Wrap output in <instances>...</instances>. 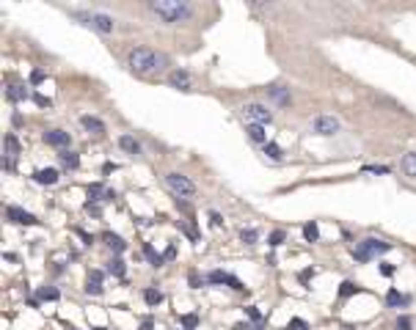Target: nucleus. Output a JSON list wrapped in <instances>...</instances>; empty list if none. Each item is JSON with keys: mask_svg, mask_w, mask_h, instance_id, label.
<instances>
[{"mask_svg": "<svg viewBox=\"0 0 416 330\" xmlns=\"http://www.w3.org/2000/svg\"><path fill=\"white\" fill-rule=\"evenodd\" d=\"M127 66L138 77H157L171 66V61H168V55L152 50V47H132L127 52Z\"/></svg>", "mask_w": 416, "mask_h": 330, "instance_id": "nucleus-1", "label": "nucleus"}, {"mask_svg": "<svg viewBox=\"0 0 416 330\" xmlns=\"http://www.w3.org/2000/svg\"><path fill=\"white\" fill-rule=\"evenodd\" d=\"M149 11H155L163 22H171V25H185L196 17L193 6L179 3V0H155V3H149Z\"/></svg>", "mask_w": 416, "mask_h": 330, "instance_id": "nucleus-2", "label": "nucleus"}, {"mask_svg": "<svg viewBox=\"0 0 416 330\" xmlns=\"http://www.w3.org/2000/svg\"><path fill=\"white\" fill-rule=\"evenodd\" d=\"M386 251H391V242L370 237V239H361V242L353 248V259L356 262H370V259L380 256V253H386Z\"/></svg>", "mask_w": 416, "mask_h": 330, "instance_id": "nucleus-3", "label": "nucleus"}, {"mask_svg": "<svg viewBox=\"0 0 416 330\" xmlns=\"http://www.w3.org/2000/svg\"><path fill=\"white\" fill-rule=\"evenodd\" d=\"M72 17L78 22H83V25L94 28V31H99V33H110L116 28V22L110 20L108 14H97V11H72Z\"/></svg>", "mask_w": 416, "mask_h": 330, "instance_id": "nucleus-4", "label": "nucleus"}, {"mask_svg": "<svg viewBox=\"0 0 416 330\" xmlns=\"http://www.w3.org/2000/svg\"><path fill=\"white\" fill-rule=\"evenodd\" d=\"M166 187L177 196V201H187L196 196V185L182 174H166Z\"/></svg>", "mask_w": 416, "mask_h": 330, "instance_id": "nucleus-5", "label": "nucleus"}, {"mask_svg": "<svg viewBox=\"0 0 416 330\" xmlns=\"http://www.w3.org/2000/svg\"><path fill=\"white\" fill-rule=\"evenodd\" d=\"M240 116H243L248 124H259V127L270 124V119H273V113L265 108V105H259V102H245L243 108H240Z\"/></svg>", "mask_w": 416, "mask_h": 330, "instance_id": "nucleus-6", "label": "nucleus"}, {"mask_svg": "<svg viewBox=\"0 0 416 330\" xmlns=\"http://www.w3.org/2000/svg\"><path fill=\"white\" fill-rule=\"evenodd\" d=\"M339 129H342V124L333 119V116H314V121H312L314 135H336Z\"/></svg>", "mask_w": 416, "mask_h": 330, "instance_id": "nucleus-7", "label": "nucleus"}, {"mask_svg": "<svg viewBox=\"0 0 416 330\" xmlns=\"http://www.w3.org/2000/svg\"><path fill=\"white\" fill-rule=\"evenodd\" d=\"M166 80H168V86L177 88V91H190V88H193V77H190V72H187V69H182V66L171 69Z\"/></svg>", "mask_w": 416, "mask_h": 330, "instance_id": "nucleus-8", "label": "nucleus"}, {"mask_svg": "<svg viewBox=\"0 0 416 330\" xmlns=\"http://www.w3.org/2000/svg\"><path fill=\"white\" fill-rule=\"evenodd\" d=\"M207 284H226V286L237 289V292H245V284H243V281L234 278V275H229V273H224V270H215V273H210V275H207Z\"/></svg>", "mask_w": 416, "mask_h": 330, "instance_id": "nucleus-9", "label": "nucleus"}, {"mask_svg": "<svg viewBox=\"0 0 416 330\" xmlns=\"http://www.w3.org/2000/svg\"><path fill=\"white\" fill-rule=\"evenodd\" d=\"M6 217H9L11 223H20V226H33V223H39L36 215L25 212L22 206H6Z\"/></svg>", "mask_w": 416, "mask_h": 330, "instance_id": "nucleus-10", "label": "nucleus"}, {"mask_svg": "<svg viewBox=\"0 0 416 330\" xmlns=\"http://www.w3.org/2000/svg\"><path fill=\"white\" fill-rule=\"evenodd\" d=\"M44 140L50 146H55V149H69V143H72V135L69 132H63V129H47L44 132Z\"/></svg>", "mask_w": 416, "mask_h": 330, "instance_id": "nucleus-11", "label": "nucleus"}, {"mask_svg": "<svg viewBox=\"0 0 416 330\" xmlns=\"http://www.w3.org/2000/svg\"><path fill=\"white\" fill-rule=\"evenodd\" d=\"M105 289V273L102 270H89L86 275V294H102Z\"/></svg>", "mask_w": 416, "mask_h": 330, "instance_id": "nucleus-12", "label": "nucleus"}, {"mask_svg": "<svg viewBox=\"0 0 416 330\" xmlns=\"http://www.w3.org/2000/svg\"><path fill=\"white\" fill-rule=\"evenodd\" d=\"M267 97H270V102H276L279 108H290V105H292V97H290V91H287L284 86L267 88Z\"/></svg>", "mask_w": 416, "mask_h": 330, "instance_id": "nucleus-13", "label": "nucleus"}, {"mask_svg": "<svg viewBox=\"0 0 416 330\" xmlns=\"http://www.w3.org/2000/svg\"><path fill=\"white\" fill-rule=\"evenodd\" d=\"M33 179H36L39 185L50 187V185H58V179H61V174H58L55 168H42V171H33Z\"/></svg>", "mask_w": 416, "mask_h": 330, "instance_id": "nucleus-14", "label": "nucleus"}, {"mask_svg": "<svg viewBox=\"0 0 416 330\" xmlns=\"http://www.w3.org/2000/svg\"><path fill=\"white\" fill-rule=\"evenodd\" d=\"M102 242L108 245L113 253H124V251H127L124 237H119V234H113V231H105V234H102Z\"/></svg>", "mask_w": 416, "mask_h": 330, "instance_id": "nucleus-15", "label": "nucleus"}, {"mask_svg": "<svg viewBox=\"0 0 416 330\" xmlns=\"http://www.w3.org/2000/svg\"><path fill=\"white\" fill-rule=\"evenodd\" d=\"M386 303H389V308H405V305H411V294H400L397 289H389Z\"/></svg>", "mask_w": 416, "mask_h": 330, "instance_id": "nucleus-16", "label": "nucleus"}, {"mask_svg": "<svg viewBox=\"0 0 416 330\" xmlns=\"http://www.w3.org/2000/svg\"><path fill=\"white\" fill-rule=\"evenodd\" d=\"M17 151H20V140H17V135H14V132H6V135H3V157L14 160Z\"/></svg>", "mask_w": 416, "mask_h": 330, "instance_id": "nucleus-17", "label": "nucleus"}, {"mask_svg": "<svg viewBox=\"0 0 416 330\" xmlns=\"http://www.w3.org/2000/svg\"><path fill=\"white\" fill-rule=\"evenodd\" d=\"M80 124H83L89 132H94V135H105V124L99 119H94V116H80Z\"/></svg>", "mask_w": 416, "mask_h": 330, "instance_id": "nucleus-18", "label": "nucleus"}, {"mask_svg": "<svg viewBox=\"0 0 416 330\" xmlns=\"http://www.w3.org/2000/svg\"><path fill=\"white\" fill-rule=\"evenodd\" d=\"M245 132H248V140L265 146V127H259V124H248V127H245Z\"/></svg>", "mask_w": 416, "mask_h": 330, "instance_id": "nucleus-19", "label": "nucleus"}, {"mask_svg": "<svg viewBox=\"0 0 416 330\" xmlns=\"http://www.w3.org/2000/svg\"><path fill=\"white\" fill-rule=\"evenodd\" d=\"M61 162H63V168H69V171H75V168H80V154H75V151H69V149H63L61 154Z\"/></svg>", "mask_w": 416, "mask_h": 330, "instance_id": "nucleus-20", "label": "nucleus"}, {"mask_svg": "<svg viewBox=\"0 0 416 330\" xmlns=\"http://www.w3.org/2000/svg\"><path fill=\"white\" fill-rule=\"evenodd\" d=\"M119 146H121L124 151H130V154H141V143L132 138V135H121V138H119Z\"/></svg>", "mask_w": 416, "mask_h": 330, "instance_id": "nucleus-21", "label": "nucleus"}, {"mask_svg": "<svg viewBox=\"0 0 416 330\" xmlns=\"http://www.w3.org/2000/svg\"><path fill=\"white\" fill-rule=\"evenodd\" d=\"M262 149H265V157H267L270 162H281V160H284V151H281L279 143H265Z\"/></svg>", "mask_w": 416, "mask_h": 330, "instance_id": "nucleus-22", "label": "nucleus"}, {"mask_svg": "<svg viewBox=\"0 0 416 330\" xmlns=\"http://www.w3.org/2000/svg\"><path fill=\"white\" fill-rule=\"evenodd\" d=\"M105 270H108L110 275H116V278L124 281V273H127V270H124V262H121V259H110V262L105 264Z\"/></svg>", "mask_w": 416, "mask_h": 330, "instance_id": "nucleus-23", "label": "nucleus"}, {"mask_svg": "<svg viewBox=\"0 0 416 330\" xmlns=\"http://www.w3.org/2000/svg\"><path fill=\"white\" fill-rule=\"evenodd\" d=\"M400 165H402V174L405 176H416V151H408Z\"/></svg>", "mask_w": 416, "mask_h": 330, "instance_id": "nucleus-24", "label": "nucleus"}, {"mask_svg": "<svg viewBox=\"0 0 416 330\" xmlns=\"http://www.w3.org/2000/svg\"><path fill=\"white\" fill-rule=\"evenodd\" d=\"M6 97H9L11 102H22V99H28L31 94H28L22 86H9V88H6Z\"/></svg>", "mask_w": 416, "mask_h": 330, "instance_id": "nucleus-25", "label": "nucleus"}, {"mask_svg": "<svg viewBox=\"0 0 416 330\" xmlns=\"http://www.w3.org/2000/svg\"><path fill=\"white\" fill-rule=\"evenodd\" d=\"M144 256L152 262V267H163V262H166V259H163L160 253H157V251H155V248H152L149 242H144Z\"/></svg>", "mask_w": 416, "mask_h": 330, "instance_id": "nucleus-26", "label": "nucleus"}, {"mask_svg": "<svg viewBox=\"0 0 416 330\" xmlns=\"http://www.w3.org/2000/svg\"><path fill=\"white\" fill-rule=\"evenodd\" d=\"M61 297V292H58L55 286H42L36 289V300H58Z\"/></svg>", "mask_w": 416, "mask_h": 330, "instance_id": "nucleus-27", "label": "nucleus"}, {"mask_svg": "<svg viewBox=\"0 0 416 330\" xmlns=\"http://www.w3.org/2000/svg\"><path fill=\"white\" fill-rule=\"evenodd\" d=\"M303 237H306V242H317L320 228H317V223H314V220H309L306 226H303Z\"/></svg>", "mask_w": 416, "mask_h": 330, "instance_id": "nucleus-28", "label": "nucleus"}, {"mask_svg": "<svg viewBox=\"0 0 416 330\" xmlns=\"http://www.w3.org/2000/svg\"><path fill=\"white\" fill-rule=\"evenodd\" d=\"M105 193V187H102V182H91L89 187H86V196H89V201H97L99 196Z\"/></svg>", "mask_w": 416, "mask_h": 330, "instance_id": "nucleus-29", "label": "nucleus"}, {"mask_svg": "<svg viewBox=\"0 0 416 330\" xmlns=\"http://www.w3.org/2000/svg\"><path fill=\"white\" fill-rule=\"evenodd\" d=\"M179 228H182V231H185V237H190L193 242H198V237H201V234H198V228L193 226V223H187V220H179Z\"/></svg>", "mask_w": 416, "mask_h": 330, "instance_id": "nucleus-30", "label": "nucleus"}, {"mask_svg": "<svg viewBox=\"0 0 416 330\" xmlns=\"http://www.w3.org/2000/svg\"><path fill=\"white\" fill-rule=\"evenodd\" d=\"M144 300L149 305H160L163 303V292H157V289H144Z\"/></svg>", "mask_w": 416, "mask_h": 330, "instance_id": "nucleus-31", "label": "nucleus"}, {"mask_svg": "<svg viewBox=\"0 0 416 330\" xmlns=\"http://www.w3.org/2000/svg\"><path fill=\"white\" fill-rule=\"evenodd\" d=\"M240 239H243L245 245H254L256 239H259V234H256V228H240Z\"/></svg>", "mask_w": 416, "mask_h": 330, "instance_id": "nucleus-32", "label": "nucleus"}, {"mask_svg": "<svg viewBox=\"0 0 416 330\" xmlns=\"http://www.w3.org/2000/svg\"><path fill=\"white\" fill-rule=\"evenodd\" d=\"M356 292H361V289L356 286L353 281H344V284L339 286V297H350V294H356Z\"/></svg>", "mask_w": 416, "mask_h": 330, "instance_id": "nucleus-33", "label": "nucleus"}, {"mask_svg": "<svg viewBox=\"0 0 416 330\" xmlns=\"http://www.w3.org/2000/svg\"><path fill=\"white\" fill-rule=\"evenodd\" d=\"M245 316H248V319H254L256 325L262 322V311L256 308V305H245Z\"/></svg>", "mask_w": 416, "mask_h": 330, "instance_id": "nucleus-34", "label": "nucleus"}, {"mask_svg": "<svg viewBox=\"0 0 416 330\" xmlns=\"http://www.w3.org/2000/svg\"><path fill=\"white\" fill-rule=\"evenodd\" d=\"M364 174H391L389 165H364Z\"/></svg>", "mask_w": 416, "mask_h": 330, "instance_id": "nucleus-35", "label": "nucleus"}, {"mask_svg": "<svg viewBox=\"0 0 416 330\" xmlns=\"http://www.w3.org/2000/svg\"><path fill=\"white\" fill-rule=\"evenodd\" d=\"M196 325H198V316H196V314H185V316H182V327H185V330H193Z\"/></svg>", "mask_w": 416, "mask_h": 330, "instance_id": "nucleus-36", "label": "nucleus"}, {"mask_svg": "<svg viewBox=\"0 0 416 330\" xmlns=\"http://www.w3.org/2000/svg\"><path fill=\"white\" fill-rule=\"evenodd\" d=\"M187 284H190L193 289H198V286H204V284H207V278H201L198 273H190V275H187Z\"/></svg>", "mask_w": 416, "mask_h": 330, "instance_id": "nucleus-37", "label": "nucleus"}, {"mask_svg": "<svg viewBox=\"0 0 416 330\" xmlns=\"http://www.w3.org/2000/svg\"><path fill=\"white\" fill-rule=\"evenodd\" d=\"M86 212L94 215V217H102V206H99L97 201H86Z\"/></svg>", "mask_w": 416, "mask_h": 330, "instance_id": "nucleus-38", "label": "nucleus"}, {"mask_svg": "<svg viewBox=\"0 0 416 330\" xmlns=\"http://www.w3.org/2000/svg\"><path fill=\"white\" fill-rule=\"evenodd\" d=\"M284 239H287V234H284V231H273V234H270V242H267V245H270V248H279L281 242H284Z\"/></svg>", "mask_w": 416, "mask_h": 330, "instance_id": "nucleus-39", "label": "nucleus"}, {"mask_svg": "<svg viewBox=\"0 0 416 330\" xmlns=\"http://www.w3.org/2000/svg\"><path fill=\"white\" fill-rule=\"evenodd\" d=\"M397 330H411V316H405V314H402V316H397V325H394Z\"/></svg>", "mask_w": 416, "mask_h": 330, "instance_id": "nucleus-40", "label": "nucleus"}, {"mask_svg": "<svg viewBox=\"0 0 416 330\" xmlns=\"http://www.w3.org/2000/svg\"><path fill=\"white\" fill-rule=\"evenodd\" d=\"M290 330H309V322H303V319H298V316H295V319L290 322Z\"/></svg>", "mask_w": 416, "mask_h": 330, "instance_id": "nucleus-41", "label": "nucleus"}, {"mask_svg": "<svg viewBox=\"0 0 416 330\" xmlns=\"http://www.w3.org/2000/svg\"><path fill=\"white\" fill-rule=\"evenodd\" d=\"M42 80H44V72H42V69H33V72H31V86H39Z\"/></svg>", "mask_w": 416, "mask_h": 330, "instance_id": "nucleus-42", "label": "nucleus"}, {"mask_svg": "<svg viewBox=\"0 0 416 330\" xmlns=\"http://www.w3.org/2000/svg\"><path fill=\"white\" fill-rule=\"evenodd\" d=\"M33 102H36V105H42V108H50V99H47V97H42V94H33Z\"/></svg>", "mask_w": 416, "mask_h": 330, "instance_id": "nucleus-43", "label": "nucleus"}, {"mask_svg": "<svg viewBox=\"0 0 416 330\" xmlns=\"http://www.w3.org/2000/svg\"><path fill=\"white\" fill-rule=\"evenodd\" d=\"M210 223H215V226H224V217H221V212H213V209H210Z\"/></svg>", "mask_w": 416, "mask_h": 330, "instance_id": "nucleus-44", "label": "nucleus"}, {"mask_svg": "<svg viewBox=\"0 0 416 330\" xmlns=\"http://www.w3.org/2000/svg\"><path fill=\"white\" fill-rule=\"evenodd\" d=\"M3 168H6V174L17 171V160H9V157H3Z\"/></svg>", "mask_w": 416, "mask_h": 330, "instance_id": "nucleus-45", "label": "nucleus"}, {"mask_svg": "<svg viewBox=\"0 0 416 330\" xmlns=\"http://www.w3.org/2000/svg\"><path fill=\"white\" fill-rule=\"evenodd\" d=\"M380 275H389V278H391V275H394V267H391V264H380Z\"/></svg>", "mask_w": 416, "mask_h": 330, "instance_id": "nucleus-46", "label": "nucleus"}, {"mask_svg": "<svg viewBox=\"0 0 416 330\" xmlns=\"http://www.w3.org/2000/svg\"><path fill=\"white\" fill-rule=\"evenodd\" d=\"M75 231H78V234H80V239H83V242H86V245H91V234H89V231H83V228H80V226H78V228H75Z\"/></svg>", "mask_w": 416, "mask_h": 330, "instance_id": "nucleus-47", "label": "nucleus"}, {"mask_svg": "<svg viewBox=\"0 0 416 330\" xmlns=\"http://www.w3.org/2000/svg\"><path fill=\"white\" fill-rule=\"evenodd\" d=\"M138 330H155V319H152V316H149V319H144Z\"/></svg>", "mask_w": 416, "mask_h": 330, "instance_id": "nucleus-48", "label": "nucleus"}, {"mask_svg": "<svg viewBox=\"0 0 416 330\" xmlns=\"http://www.w3.org/2000/svg\"><path fill=\"white\" fill-rule=\"evenodd\" d=\"M3 259L9 264H20V256H17V253H3Z\"/></svg>", "mask_w": 416, "mask_h": 330, "instance_id": "nucleus-49", "label": "nucleus"}, {"mask_svg": "<svg viewBox=\"0 0 416 330\" xmlns=\"http://www.w3.org/2000/svg\"><path fill=\"white\" fill-rule=\"evenodd\" d=\"M174 256H177V248L168 245V248H166V253H163V259H174Z\"/></svg>", "mask_w": 416, "mask_h": 330, "instance_id": "nucleus-50", "label": "nucleus"}, {"mask_svg": "<svg viewBox=\"0 0 416 330\" xmlns=\"http://www.w3.org/2000/svg\"><path fill=\"white\" fill-rule=\"evenodd\" d=\"M116 168H119V165H113V162H108V165H105V168H102V174H110V171H116Z\"/></svg>", "mask_w": 416, "mask_h": 330, "instance_id": "nucleus-51", "label": "nucleus"}, {"mask_svg": "<svg viewBox=\"0 0 416 330\" xmlns=\"http://www.w3.org/2000/svg\"><path fill=\"white\" fill-rule=\"evenodd\" d=\"M94 330H105V327H94Z\"/></svg>", "mask_w": 416, "mask_h": 330, "instance_id": "nucleus-52", "label": "nucleus"}]
</instances>
